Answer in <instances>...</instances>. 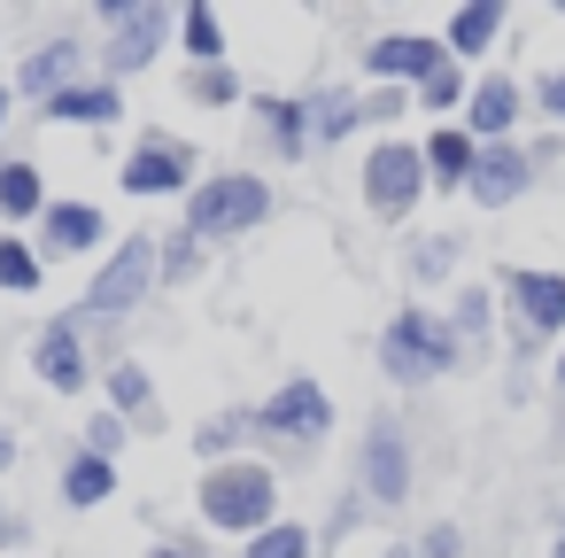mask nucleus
<instances>
[{
  "instance_id": "1",
  "label": "nucleus",
  "mask_w": 565,
  "mask_h": 558,
  "mask_svg": "<svg viewBox=\"0 0 565 558\" xmlns=\"http://www.w3.org/2000/svg\"><path fill=\"white\" fill-rule=\"evenodd\" d=\"M156 249H163V233H117V249L94 264V280L78 295V326L86 334H117V326H132L148 310V295L163 287Z\"/></svg>"
},
{
  "instance_id": "2",
  "label": "nucleus",
  "mask_w": 565,
  "mask_h": 558,
  "mask_svg": "<svg viewBox=\"0 0 565 558\" xmlns=\"http://www.w3.org/2000/svg\"><path fill=\"white\" fill-rule=\"evenodd\" d=\"M194 512H202V527L210 535H233V543H248V535H264L271 519H287L279 512V473L264 465V457H225V465H202V481H194Z\"/></svg>"
},
{
  "instance_id": "3",
  "label": "nucleus",
  "mask_w": 565,
  "mask_h": 558,
  "mask_svg": "<svg viewBox=\"0 0 565 558\" xmlns=\"http://www.w3.org/2000/svg\"><path fill=\"white\" fill-rule=\"evenodd\" d=\"M271 210H279V194H271V179H256V171H210L194 194H186V210H179V225L194 233V241H241V233H256V225H271Z\"/></svg>"
},
{
  "instance_id": "4",
  "label": "nucleus",
  "mask_w": 565,
  "mask_h": 558,
  "mask_svg": "<svg viewBox=\"0 0 565 558\" xmlns=\"http://www.w3.org/2000/svg\"><path fill=\"white\" fill-rule=\"evenodd\" d=\"M194 187H202L194 140H179V133H163V125L132 133V148H125V164H117V194H132V202H186Z\"/></svg>"
},
{
  "instance_id": "5",
  "label": "nucleus",
  "mask_w": 565,
  "mask_h": 558,
  "mask_svg": "<svg viewBox=\"0 0 565 558\" xmlns=\"http://www.w3.org/2000/svg\"><path fill=\"white\" fill-rule=\"evenodd\" d=\"M179 40V9L171 0H140V9L117 24V32H102V48H94V71L102 78H117V86H132L140 71H156L163 63V48Z\"/></svg>"
},
{
  "instance_id": "6",
  "label": "nucleus",
  "mask_w": 565,
  "mask_h": 558,
  "mask_svg": "<svg viewBox=\"0 0 565 558\" xmlns=\"http://www.w3.org/2000/svg\"><path fill=\"white\" fill-rule=\"evenodd\" d=\"M380 365H387V380L418 388V380H434V372L457 365V334H449L434 310H395L387 334H380Z\"/></svg>"
},
{
  "instance_id": "7",
  "label": "nucleus",
  "mask_w": 565,
  "mask_h": 558,
  "mask_svg": "<svg viewBox=\"0 0 565 558\" xmlns=\"http://www.w3.org/2000/svg\"><path fill=\"white\" fill-rule=\"evenodd\" d=\"M32 372H40V388H47V396H86V388L102 380V365H94V341H86L78 310L40 318V334H32Z\"/></svg>"
},
{
  "instance_id": "8",
  "label": "nucleus",
  "mask_w": 565,
  "mask_h": 558,
  "mask_svg": "<svg viewBox=\"0 0 565 558\" xmlns=\"http://www.w3.org/2000/svg\"><path fill=\"white\" fill-rule=\"evenodd\" d=\"M418 194H426V148L418 140H380L364 156V210L387 218V225H403L418 210Z\"/></svg>"
},
{
  "instance_id": "9",
  "label": "nucleus",
  "mask_w": 565,
  "mask_h": 558,
  "mask_svg": "<svg viewBox=\"0 0 565 558\" xmlns=\"http://www.w3.org/2000/svg\"><path fill=\"white\" fill-rule=\"evenodd\" d=\"M248 427L271 434V442H302V450H310V442L333 434V396H326L310 372H295V380H279V388L248 411Z\"/></svg>"
},
{
  "instance_id": "10",
  "label": "nucleus",
  "mask_w": 565,
  "mask_h": 558,
  "mask_svg": "<svg viewBox=\"0 0 565 558\" xmlns=\"http://www.w3.org/2000/svg\"><path fill=\"white\" fill-rule=\"evenodd\" d=\"M78 78H94V48H86V32H47L17 71H9V86H17V102H32V109H47L63 86H78Z\"/></svg>"
},
{
  "instance_id": "11",
  "label": "nucleus",
  "mask_w": 565,
  "mask_h": 558,
  "mask_svg": "<svg viewBox=\"0 0 565 558\" xmlns=\"http://www.w3.org/2000/svg\"><path fill=\"white\" fill-rule=\"evenodd\" d=\"M32 249H40L47 264H71V256H109L117 233H109V210H102V202H86V194H55L47 218L32 225Z\"/></svg>"
},
{
  "instance_id": "12",
  "label": "nucleus",
  "mask_w": 565,
  "mask_h": 558,
  "mask_svg": "<svg viewBox=\"0 0 565 558\" xmlns=\"http://www.w3.org/2000/svg\"><path fill=\"white\" fill-rule=\"evenodd\" d=\"M356 488H364L372 504H403V496H411V442H403L395 419H372V434H364V450H356Z\"/></svg>"
},
{
  "instance_id": "13",
  "label": "nucleus",
  "mask_w": 565,
  "mask_h": 558,
  "mask_svg": "<svg viewBox=\"0 0 565 558\" xmlns=\"http://www.w3.org/2000/svg\"><path fill=\"white\" fill-rule=\"evenodd\" d=\"M441 63H449V48L426 40V32H387V40L364 48V71H372L380 86H426Z\"/></svg>"
},
{
  "instance_id": "14",
  "label": "nucleus",
  "mask_w": 565,
  "mask_h": 558,
  "mask_svg": "<svg viewBox=\"0 0 565 558\" xmlns=\"http://www.w3.org/2000/svg\"><path fill=\"white\" fill-rule=\"evenodd\" d=\"M395 109H403V94H395V86H387V94H372V102H364V94H349V86H333V94H318V102H310V140H318V148H333V140H349L356 125H380V117H395Z\"/></svg>"
},
{
  "instance_id": "15",
  "label": "nucleus",
  "mask_w": 565,
  "mask_h": 558,
  "mask_svg": "<svg viewBox=\"0 0 565 558\" xmlns=\"http://www.w3.org/2000/svg\"><path fill=\"white\" fill-rule=\"evenodd\" d=\"M47 171L32 156H0V233H32L47 218Z\"/></svg>"
},
{
  "instance_id": "16",
  "label": "nucleus",
  "mask_w": 565,
  "mask_h": 558,
  "mask_svg": "<svg viewBox=\"0 0 565 558\" xmlns=\"http://www.w3.org/2000/svg\"><path fill=\"white\" fill-rule=\"evenodd\" d=\"M125 488V473L109 465V457H94V450H63V465H55V496H63V512H102L109 496Z\"/></svg>"
},
{
  "instance_id": "17",
  "label": "nucleus",
  "mask_w": 565,
  "mask_h": 558,
  "mask_svg": "<svg viewBox=\"0 0 565 558\" xmlns=\"http://www.w3.org/2000/svg\"><path fill=\"white\" fill-rule=\"evenodd\" d=\"M47 125H125V86L117 78H78V86H63L47 109H40Z\"/></svg>"
},
{
  "instance_id": "18",
  "label": "nucleus",
  "mask_w": 565,
  "mask_h": 558,
  "mask_svg": "<svg viewBox=\"0 0 565 558\" xmlns=\"http://www.w3.org/2000/svg\"><path fill=\"white\" fill-rule=\"evenodd\" d=\"M465 194H472L480 210H503V202H519V194H526V156H519L511 140H495V148H480V164H472V179H465Z\"/></svg>"
},
{
  "instance_id": "19",
  "label": "nucleus",
  "mask_w": 565,
  "mask_h": 558,
  "mask_svg": "<svg viewBox=\"0 0 565 558\" xmlns=\"http://www.w3.org/2000/svg\"><path fill=\"white\" fill-rule=\"evenodd\" d=\"M171 48L186 55V71L233 63V48H225V17L210 9V0H186V9H179V40H171Z\"/></svg>"
},
{
  "instance_id": "20",
  "label": "nucleus",
  "mask_w": 565,
  "mask_h": 558,
  "mask_svg": "<svg viewBox=\"0 0 565 558\" xmlns=\"http://www.w3.org/2000/svg\"><path fill=\"white\" fill-rule=\"evenodd\" d=\"M102 396H109V411H117L125 427L156 419V372H148L140 357H109V372H102Z\"/></svg>"
},
{
  "instance_id": "21",
  "label": "nucleus",
  "mask_w": 565,
  "mask_h": 558,
  "mask_svg": "<svg viewBox=\"0 0 565 558\" xmlns=\"http://www.w3.org/2000/svg\"><path fill=\"white\" fill-rule=\"evenodd\" d=\"M503 287H511V310H519L534 334H557V326H565V280H557V272H511Z\"/></svg>"
},
{
  "instance_id": "22",
  "label": "nucleus",
  "mask_w": 565,
  "mask_h": 558,
  "mask_svg": "<svg viewBox=\"0 0 565 558\" xmlns=\"http://www.w3.org/2000/svg\"><path fill=\"white\" fill-rule=\"evenodd\" d=\"M256 117H264V140H271V156H287V164H302L318 140H310V102H287V94H264L256 102Z\"/></svg>"
},
{
  "instance_id": "23",
  "label": "nucleus",
  "mask_w": 565,
  "mask_h": 558,
  "mask_svg": "<svg viewBox=\"0 0 565 558\" xmlns=\"http://www.w3.org/2000/svg\"><path fill=\"white\" fill-rule=\"evenodd\" d=\"M511 125H519V86H511V78H480V86H472V125H465V133H472L480 148H495Z\"/></svg>"
},
{
  "instance_id": "24",
  "label": "nucleus",
  "mask_w": 565,
  "mask_h": 558,
  "mask_svg": "<svg viewBox=\"0 0 565 558\" xmlns=\"http://www.w3.org/2000/svg\"><path fill=\"white\" fill-rule=\"evenodd\" d=\"M40 287H47V256L32 249V233H0V295L32 303Z\"/></svg>"
},
{
  "instance_id": "25",
  "label": "nucleus",
  "mask_w": 565,
  "mask_h": 558,
  "mask_svg": "<svg viewBox=\"0 0 565 558\" xmlns=\"http://www.w3.org/2000/svg\"><path fill=\"white\" fill-rule=\"evenodd\" d=\"M472 164H480V140H472V133L441 125V133L426 140V179H441V187H465V179H472Z\"/></svg>"
},
{
  "instance_id": "26",
  "label": "nucleus",
  "mask_w": 565,
  "mask_h": 558,
  "mask_svg": "<svg viewBox=\"0 0 565 558\" xmlns=\"http://www.w3.org/2000/svg\"><path fill=\"white\" fill-rule=\"evenodd\" d=\"M156 272H163V287H194L210 272V241H194L186 225H171L163 249H156Z\"/></svg>"
},
{
  "instance_id": "27",
  "label": "nucleus",
  "mask_w": 565,
  "mask_h": 558,
  "mask_svg": "<svg viewBox=\"0 0 565 558\" xmlns=\"http://www.w3.org/2000/svg\"><path fill=\"white\" fill-rule=\"evenodd\" d=\"M179 94H186L194 109H233V102H248V86H241V71H233V63H210V71H179Z\"/></svg>"
},
{
  "instance_id": "28",
  "label": "nucleus",
  "mask_w": 565,
  "mask_h": 558,
  "mask_svg": "<svg viewBox=\"0 0 565 558\" xmlns=\"http://www.w3.org/2000/svg\"><path fill=\"white\" fill-rule=\"evenodd\" d=\"M248 434H256L248 411H210V419L194 427V457H202V465H225V457H241Z\"/></svg>"
},
{
  "instance_id": "29",
  "label": "nucleus",
  "mask_w": 565,
  "mask_h": 558,
  "mask_svg": "<svg viewBox=\"0 0 565 558\" xmlns=\"http://www.w3.org/2000/svg\"><path fill=\"white\" fill-rule=\"evenodd\" d=\"M495 24H503V0H472V9L449 17V40H441V48H449V55H480V48L495 40Z\"/></svg>"
},
{
  "instance_id": "30",
  "label": "nucleus",
  "mask_w": 565,
  "mask_h": 558,
  "mask_svg": "<svg viewBox=\"0 0 565 558\" xmlns=\"http://www.w3.org/2000/svg\"><path fill=\"white\" fill-rule=\"evenodd\" d=\"M310 550H318V535H310L302 519H271L264 535L241 543V558H310Z\"/></svg>"
},
{
  "instance_id": "31",
  "label": "nucleus",
  "mask_w": 565,
  "mask_h": 558,
  "mask_svg": "<svg viewBox=\"0 0 565 558\" xmlns=\"http://www.w3.org/2000/svg\"><path fill=\"white\" fill-rule=\"evenodd\" d=\"M125 442H132V427H125L109 403H102V411H86V427H78V450H94V457H109V465H117V457H125Z\"/></svg>"
},
{
  "instance_id": "32",
  "label": "nucleus",
  "mask_w": 565,
  "mask_h": 558,
  "mask_svg": "<svg viewBox=\"0 0 565 558\" xmlns=\"http://www.w3.org/2000/svg\"><path fill=\"white\" fill-rule=\"evenodd\" d=\"M418 102H426V109H457V102H465V71H457V63H441V71L418 86Z\"/></svg>"
},
{
  "instance_id": "33",
  "label": "nucleus",
  "mask_w": 565,
  "mask_h": 558,
  "mask_svg": "<svg viewBox=\"0 0 565 558\" xmlns=\"http://www.w3.org/2000/svg\"><path fill=\"white\" fill-rule=\"evenodd\" d=\"M449 256H457V241H449V233H434V241H418L411 272H418V280H434V272H449Z\"/></svg>"
},
{
  "instance_id": "34",
  "label": "nucleus",
  "mask_w": 565,
  "mask_h": 558,
  "mask_svg": "<svg viewBox=\"0 0 565 558\" xmlns=\"http://www.w3.org/2000/svg\"><path fill=\"white\" fill-rule=\"evenodd\" d=\"M148 558H210V543H202V535H156Z\"/></svg>"
},
{
  "instance_id": "35",
  "label": "nucleus",
  "mask_w": 565,
  "mask_h": 558,
  "mask_svg": "<svg viewBox=\"0 0 565 558\" xmlns=\"http://www.w3.org/2000/svg\"><path fill=\"white\" fill-rule=\"evenodd\" d=\"M457 550H465V535H457L449 519H441V527H426V543H418V558H457Z\"/></svg>"
},
{
  "instance_id": "36",
  "label": "nucleus",
  "mask_w": 565,
  "mask_h": 558,
  "mask_svg": "<svg viewBox=\"0 0 565 558\" xmlns=\"http://www.w3.org/2000/svg\"><path fill=\"white\" fill-rule=\"evenodd\" d=\"M480 326H488V295H465L457 303V334H480Z\"/></svg>"
},
{
  "instance_id": "37",
  "label": "nucleus",
  "mask_w": 565,
  "mask_h": 558,
  "mask_svg": "<svg viewBox=\"0 0 565 558\" xmlns=\"http://www.w3.org/2000/svg\"><path fill=\"white\" fill-rule=\"evenodd\" d=\"M17 457H24V442H17V427H9V419H0V481L17 473Z\"/></svg>"
},
{
  "instance_id": "38",
  "label": "nucleus",
  "mask_w": 565,
  "mask_h": 558,
  "mask_svg": "<svg viewBox=\"0 0 565 558\" xmlns=\"http://www.w3.org/2000/svg\"><path fill=\"white\" fill-rule=\"evenodd\" d=\"M17 543H24V519L9 512V496H0V550H17Z\"/></svg>"
},
{
  "instance_id": "39",
  "label": "nucleus",
  "mask_w": 565,
  "mask_h": 558,
  "mask_svg": "<svg viewBox=\"0 0 565 558\" xmlns=\"http://www.w3.org/2000/svg\"><path fill=\"white\" fill-rule=\"evenodd\" d=\"M9 117H17V86L0 78V140H9Z\"/></svg>"
},
{
  "instance_id": "40",
  "label": "nucleus",
  "mask_w": 565,
  "mask_h": 558,
  "mask_svg": "<svg viewBox=\"0 0 565 558\" xmlns=\"http://www.w3.org/2000/svg\"><path fill=\"white\" fill-rule=\"evenodd\" d=\"M542 102H550V109H557V117H565V71H557V78H550V86H542Z\"/></svg>"
},
{
  "instance_id": "41",
  "label": "nucleus",
  "mask_w": 565,
  "mask_h": 558,
  "mask_svg": "<svg viewBox=\"0 0 565 558\" xmlns=\"http://www.w3.org/2000/svg\"><path fill=\"white\" fill-rule=\"evenodd\" d=\"M550 558H565V535H557V550H550Z\"/></svg>"
},
{
  "instance_id": "42",
  "label": "nucleus",
  "mask_w": 565,
  "mask_h": 558,
  "mask_svg": "<svg viewBox=\"0 0 565 558\" xmlns=\"http://www.w3.org/2000/svg\"><path fill=\"white\" fill-rule=\"evenodd\" d=\"M387 558H418V550H387Z\"/></svg>"
},
{
  "instance_id": "43",
  "label": "nucleus",
  "mask_w": 565,
  "mask_h": 558,
  "mask_svg": "<svg viewBox=\"0 0 565 558\" xmlns=\"http://www.w3.org/2000/svg\"><path fill=\"white\" fill-rule=\"evenodd\" d=\"M557 380H565V365H557Z\"/></svg>"
}]
</instances>
